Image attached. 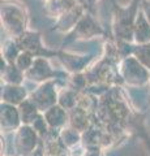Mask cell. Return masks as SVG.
<instances>
[{"mask_svg":"<svg viewBox=\"0 0 150 156\" xmlns=\"http://www.w3.org/2000/svg\"><path fill=\"white\" fill-rule=\"evenodd\" d=\"M69 125L76 130H79L80 133L86 131L91 126L90 112L82 109L80 107H76L69 111Z\"/></svg>","mask_w":150,"mask_h":156,"instance_id":"14","label":"cell"},{"mask_svg":"<svg viewBox=\"0 0 150 156\" xmlns=\"http://www.w3.org/2000/svg\"><path fill=\"white\" fill-rule=\"evenodd\" d=\"M79 96L80 92L72 89L71 86L64 87V89L59 90V98H57V104L61 105L64 109L67 111H72L73 108H76L77 104H79Z\"/></svg>","mask_w":150,"mask_h":156,"instance_id":"15","label":"cell"},{"mask_svg":"<svg viewBox=\"0 0 150 156\" xmlns=\"http://www.w3.org/2000/svg\"><path fill=\"white\" fill-rule=\"evenodd\" d=\"M43 116H45V119L47 121L48 126L51 128V130L60 131L61 129H64L65 126L69 125V112L64 109L59 104L47 109L43 113Z\"/></svg>","mask_w":150,"mask_h":156,"instance_id":"10","label":"cell"},{"mask_svg":"<svg viewBox=\"0 0 150 156\" xmlns=\"http://www.w3.org/2000/svg\"><path fill=\"white\" fill-rule=\"evenodd\" d=\"M98 2H99V0H82V3H84L85 5H86V8L90 9V11L93 9V7H94Z\"/></svg>","mask_w":150,"mask_h":156,"instance_id":"26","label":"cell"},{"mask_svg":"<svg viewBox=\"0 0 150 156\" xmlns=\"http://www.w3.org/2000/svg\"><path fill=\"white\" fill-rule=\"evenodd\" d=\"M21 51L31 53L34 57H50L51 55H59L57 51H51L46 48L42 43V37L39 33L26 30L21 35L14 38Z\"/></svg>","mask_w":150,"mask_h":156,"instance_id":"4","label":"cell"},{"mask_svg":"<svg viewBox=\"0 0 150 156\" xmlns=\"http://www.w3.org/2000/svg\"><path fill=\"white\" fill-rule=\"evenodd\" d=\"M29 98H30L33 103L38 107V109H39L42 113H45L51 107L56 105L57 98H59V90L56 89L55 80L41 83L34 91L30 92Z\"/></svg>","mask_w":150,"mask_h":156,"instance_id":"6","label":"cell"},{"mask_svg":"<svg viewBox=\"0 0 150 156\" xmlns=\"http://www.w3.org/2000/svg\"><path fill=\"white\" fill-rule=\"evenodd\" d=\"M18 111H20V115H21L22 125H31L37 117L42 113V112L38 109V107L31 101L30 98H27L25 101H22V103L18 105Z\"/></svg>","mask_w":150,"mask_h":156,"instance_id":"17","label":"cell"},{"mask_svg":"<svg viewBox=\"0 0 150 156\" xmlns=\"http://www.w3.org/2000/svg\"><path fill=\"white\" fill-rule=\"evenodd\" d=\"M27 12L17 2L2 3V26L11 38H17L27 30Z\"/></svg>","mask_w":150,"mask_h":156,"instance_id":"1","label":"cell"},{"mask_svg":"<svg viewBox=\"0 0 150 156\" xmlns=\"http://www.w3.org/2000/svg\"><path fill=\"white\" fill-rule=\"evenodd\" d=\"M79 3L80 0H46L45 11L50 17L57 20Z\"/></svg>","mask_w":150,"mask_h":156,"instance_id":"13","label":"cell"},{"mask_svg":"<svg viewBox=\"0 0 150 156\" xmlns=\"http://www.w3.org/2000/svg\"><path fill=\"white\" fill-rule=\"evenodd\" d=\"M133 42L136 44H145V43H150V23L145 17L144 12L140 7L136 21H134L133 26Z\"/></svg>","mask_w":150,"mask_h":156,"instance_id":"12","label":"cell"},{"mask_svg":"<svg viewBox=\"0 0 150 156\" xmlns=\"http://www.w3.org/2000/svg\"><path fill=\"white\" fill-rule=\"evenodd\" d=\"M20 53H21V50L18 47L17 42L14 41V38H11L4 42V44L2 47V58L7 64H14Z\"/></svg>","mask_w":150,"mask_h":156,"instance_id":"18","label":"cell"},{"mask_svg":"<svg viewBox=\"0 0 150 156\" xmlns=\"http://www.w3.org/2000/svg\"><path fill=\"white\" fill-rule=\"evenodd\" d=\"M132 55L136 57L148 70H150V43L133 46Z\"/></svg>","mask_w":150,"mask_h":156,"instance_id":"20","label":"cell"},{"mask_svg":"<svg viewBox=\"0 0 150 156\" xmlns=\"http://www.w3.org/2000/svg\"><path fill=\"white\" fill-rule=\"evenodd\" d=\"M0 108H2V115H0V117H2V121H0L2 130L3 131H16L22 125L18 107L2 101V107Z\"/></svg>","mask_w":150,"mask_h":156,"instance_id":"9","label":"cell"},{"mask_svg":"<svg viewBox=\"0 0 150 156\" xmlns=\"http://www.w3.org/2000/svg\"><path fill=\"white\" fill-rule=\"evenodd\" d=\"M29 156H46V152H45V148H43L42 142H41V144L37 147V150L34 151V152H31Z\"/></svg>","mask_w":150,"mask_h":156,"instance_id":"25","label":"cell"},{"mask_svg":"<svg viewBox=\"0 0 150 156\" xmlns=\"http://www.w3.org/2000/svg\"><path fill=\"white\" fill-rule=\"evenodd\" d=\"M34 56L31 55V53L29 52H25V51H21V53L18 55L16 62H14V65H16L18 69H21L24 73L27 72L30 69V66L33 65V62H34Z\"/></svg>","mask_w":150,"mask_h":156,"instance_id":"22","label":"cell"},{"mask_svg":"<svg viewBox=\"0 0 150 156\" xmlns=\"http://www.w3.org/2000/svg\"><path fill=\"white\" fill-rule=\"evenodd\" d=\"M31 126L34 128V130L38 133V135L41 136V140L45 138V136H47L48 133L51 131V128L48 126V124H47V121L45 119V116H43V113H41L39 116L37 117V119L34 120V122L31 124Z\"/></svg>","mask_w":150,"mask_h":156,"instance_id":"21","label":"cell"},{"mask_svg":"<svg viewBox=\"0 0 150 156\" xmlns=\"http://www.w3.org/2000/svg\"><path fill=\"white\" fill-rule=\"evenodd\" d=\"M41 136L31 125H21L14 134V148L20 156H29L41 144Z\"/></svg>","mask_w":150,"mask_h":156,"instance_id":"5","label":"cell"},{"mask_svg":"<svg viewBox=\"0 0 150 156\" xmlns=\"http://www.w3.org/2000/svg\"><path fill=\"white\" fill-rule=\"evenodd\" d=\"M138 9L140 5L137 0H133V3L128 8L115 5L112 29L115 37L119 42H124V43L133 42V26Z\"/></svg>","mask_w":150,"mask_h":156,"instance_id":"2","label":"cell"},{"mask_svg":"<svg viewBox=\"0 0 150 156\" xmlns=\"http://www.w3.org/2000/svg\"><path fill=\"white\" fill-rule=\"evenodd\" d=\"M82 156H104V148L98 146H89V147H85Z\"/></svg>","mask_w":150,"mask_h":156,"instance_id":"23","label":"cell"},{"mask_svg":"<svg viewBox=\"0 0 150 156\" xmlns=\"http://www.w3.org/2000/svg\"><path fill=\"white\" fill-rule=\"evenodd\" d=\"M141 11L144 12L145 17L150 23V0H141Z\"/></svg>","mask_w":150,"mask_h":156,"instance_id":"24","label":"cell"},{"mask_svg":"<svg viewBox=\"0 0 150 156\" xmlns=\"http://www.w3.org/2000/svg\"><path fill=\"white\" fill-rule=\"evenodd\" d=\"M104 34L103 27L101 26V23L97 21L93 13L86 12L82 18L79 21V23L75 26V29L69 33V35L73 39H91V38H98L102 37Z\"/></svg>","mask_w":150,"mask_h":156,"instance_id":"7","label":"cell"},{"mask_svg":"<svg viewBox=\"0 0 150 156\" xmlns=\"http://www.w3.org/2000/svg\"><path fill=\"white\" fill-rule=\"evenodd\" d=\"M119 73L122 81L132 89H141L149 85L150 70H148L133 55L125 56L119 64Z\"/></svg>","mask_w":150,"mask_h":156,"instance_id":"3","label":"cell"},{"mask_svg":"<svg viewBox=\"0 0 150 156\" xmlns=\"http://www.w3.org/2000/svg\"><path fill=\"white\" fill-rule=\"evenodd\" d=\"M59 76V73L52 69L47 57H35L30 69L25 72V78L37 83H45L47 81H52Z\"/></svg>","mask_w":150,"mask_h":156,"instance_id":"8","label":"cell"},{"mask_svg":"<svg viewBox=\"0 0 150 156\" xmlns=\"http://www.w3.org/2000/svg\"><path fill=\"white\" fill-rule=\"evenodd\" d=\"M60 138L68 148H73L75 146L79 144L82 140V133H80L79 130H76L75 128H72L71 125L65 126L64 129H61L59 131Z\"/></svg>","mask_w":150,"mask_h":156,"instance_id":"19","label":"cell"},{"mask_svg":"<svg viewBox=\"0 0 150 156\" xmlns=\"http://www.w3.org/2000/svg\"><path fill=\"white\" fill-rule=\"evenodd\" d=\"M149 86H150V81H149Z\"/></svg>","mask_w":150,"mask_h":156,"instance_id":"27","label":"cell"},{"mask_svg":"<svg viewBox=\"0 0 150 156\" xmlns=\"http://www.w3.org/2000/svg\"><path fill=\"white\" fill-rule=\"evenodd\" d=\"M24 78H25V73L18 69L14 64L5 62L2 65V80L5 85H21Z\"/></svg>","mask_w":150,"mask_h":156,"instance_id":"16","label":"cell"},{"mask_svg":"<svg viewBox=\"0 0 150 156\" xmlns=\"http://www.w3.org/2000/svg\"><path fill=\"white\" fill-rule=\"evenodd\" d=\"M27 90L22 85H4L2 86V101L13 105H20L29 98Z\"/></svg>","mask_w":150,"mask_h":156,"instance_id":"11","label":"cell"}]
</instances>
